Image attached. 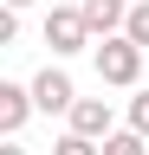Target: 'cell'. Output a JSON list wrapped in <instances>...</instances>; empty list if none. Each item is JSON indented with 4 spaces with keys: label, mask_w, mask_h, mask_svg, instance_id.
Listing matches in <instances>:
<instances>
[{
    "label": "cell",
    "mask_w": 149,
    "mask_h": 155,
    "mask_svg": "<svg viewBox=\"0 0 149 155\" xmlns=\"http://www.w3.org/2000/svg\"><path fill=\"white\" fill-rule=\"evenodd\" d=\"M32 104L52 116V110H71V104H78V91H71V78H65L59 65H46L39 78H32Z\"/></svg>",
    "instance_id": "3"
},
{
    "label": "cell",
    "mask_w": 149,
    "mask_h": 155,
    "mask_svg": "<svg viewBox=\"0 0 149 155\" xmlns=\"http://www.w3.org/2000/svg\"><path fill=\"white\" fill-rule=\"evenodd\" d=\"M0 155H26V149H20V142H7V149H0Z\"/></svg>",
    "instance_id": "10"
},
{
    "label": "cell",
    "mask_w": 149,
    "mask_h": 155,
    "mask_svg": "<svg viewBox=\"0 0 149 155\" xmlns=\"http://www.w3.org/2000/svg\"><path fill=\"white\" fill-rule=\"evenodd\" d=\"M52 7H78V0H52Z\"/></svg>",
    "instance_id": "11"
},
{
    "label": "cell",
    "mask_w": 149,
    "mask_h": 155,
    "mask_svg": "<svg viewBox=\"0 0 149 155\" xmlns=\"http://www.w3.org/2000/svg\"><path fill=\"white\" fill-rule=\"evenodd\" d=\"M104 155H149V136L143 129H110L104 136Z\"/></svg>",
    "instance_id": "7"
},
{
    "label": "cell",
    "mask_w": 149,
    "mask_h": 155,
    "mask_svg": "<svg viewBox=\"0 0 149 155\" xmlns=\"http://www.w3.org/2000/svg\"><path fill=\"white\" fill-rule=\"evenodd\" d=\"M123 32L136 39V45H149V0H136V7H130V19H123Z\"/></svg>",
    "instance_id": "8"
},
{
    "label": "cell",
    "mask_w": 149,
    "mask_h": 155,
    "mask_svg": "<svg viewBox=\"0 0 149 155\" xmlns=\"http://www.w3.org/2000/svg\"><path fill=\"white\" fill-rule=\"evenodd\" d=\"M7 7H32V0H7Z\"/></svg>",
    "instance_id": "12"
},
{
    "label": "cell",
    "mask_w": 149,
    "mask_h": 155,
    "mask_svg": "<svg viewBox=\"0 0 149 155\" xmlns=\"http://www.w3.org/2000/svg\"><path fill=\"white\" fill-rule=\"evenodd\" d=\"M78 7H84V19H91V32H97V39L123 32V19H130V7H123V0H78Z\"/></svg>",
    "instance_id": "6"
},
{
    "label": "cell",
    "mask_w": 149,
    "mask_h": 155,
    "mask_svg": "<svg viewBox=\"0 0 149 155\" xmlns=\"http://www.w3.org/2000/svg\"><path fill=\"white\" fill-rule=\"evenodd\" d=\"M91 58H97V78H104V84L136 91V84H143V58H149V45H136L130 32H110L104 45H91Z\"/></svg>",
    "instance_id": "1"
},
{
    "label": "cell",
    "mask_w": 149,
    "mask_h": 155,
    "mask_svg": "<svg viewBox=\"0 0 149 155\" xmlns=\"http://www.w3.org/2000/svg\"><path fill=\"white\" fill-rule=\"evenodd\" d=\"M65 116H71V129H78V136H97V142L110 136V104H104V97H78Z\"/></svg>",
    "instance_id": "5"
},
{
    "label": "cell",
    "mask_w": 149,
    "mask_h": 155,
    "mask_svg": "<svg viewBox=\"0 0 149 155\" xmlns=\"http://www.w3.org/2000/svg\"><path fill=\"white\" fill-rule=\"evenodd\" d=\"M32 110H39L32 104V84H0V136H20Z\"/></svg>",
    "instance_id": "4"
},
{
    "label": "cell",
    "mask_w": 149,
    "mask_h": 155,
    "mask_svg": "<svg viewBox=\"0 0 149 155\" xmlns=\"http://www.w3.org/2000/svg\"><path fill=\"white\" fill-rule=\"evenodd\" d=\"M130 129H143V136H149V84L130 97Z\"/></svg>",
    "instance_id": "9"
},
{
    "label": "cell",
    "mask_w": 149,
    "mask_h": 155,
    "mask_svg": "<svg viewBox=\"0 0 149 155\" xmlns=\"http://www.w3.org/2000/svg\"><path fill=\"white\" fill-rule=\"evenodd\" d=\"M91 19H84V7H52L46 13V45H52V58H71V52H84L91 45Z\"/></svg>",
    "instance_id": "2"
}]
</instances>
